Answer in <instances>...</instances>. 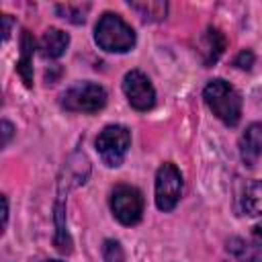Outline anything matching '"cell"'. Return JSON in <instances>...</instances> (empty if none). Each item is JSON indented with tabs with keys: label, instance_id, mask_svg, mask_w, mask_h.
<instances>
[{
	"label": "cell",
	"instance_id": "cell-1",
	"mask_svg": "<svg viewBox=\"0 0 262 262\" xmlns=\"http://www.w3.org/2000/svg\"><path fill=\"white\" fill-rule=\"evenodd\" d=\"M203 98H205L207 106L211 108V113L219 121H223L227 127H235L239 123L242 96L229 82H225L223 78L211 80L203 90Z\"/></svg>",
	"mask_w": 262,
	"mask_h": 262
},
{
	"label": "cell",
	"instance_id": "cell-2",
	"mask_svg": "<svg viewBox=\"0 0 262 262\" xmlns=\"http://www.w3.org/2000/svg\"><path fill=\"white\" fill-rule=\"evenodd\" d=\"M94 41L108 53H125L135 45V31L119 14L104 12L94 27Z\"/></svg>",
	"mask_w": 262,
	"mask_h": 262
},
{
	"label": "cell",
	"instance_id": "cell-3",
	"mask_svg": "<svg viewBox=\"0 0 262 262\" xmlns=\"http://www.w3.org/2000/svg\"><path fill=\"white\" fill-rule=\"evenodd\" d=\"M106 104V90L94 82H78L70 86L61 96V106L72 113L94 115Z\"/></svg>",
	"mask_w": 262,
	"mask_h": 262
},
{
	"label": "cell",
	"instance_id": "cell-4",
	"mask_svg": "<svg viewBox=\"0 0 262 262\" xmlns=\"http://www.w3.org/2000/svg\"><path fill=\"white\" fill-rule=\"evenodd\" d=\"M94 145H96V151L102 158V162L108 168H117L123 164V160L129 151L131 133L125 125H106L98 133Z\"/></svg>",
	"mask_w": 262,
	"mask_h": 262
},
{
	"label": "cell",
	"instance_id": "cell-5",
	"mask_svg": "<svg viewBox=\"0 0 262 262\" xmlns=\"http://www.w3.org/2000/svg\"><path fill=\"white\" fill-rule=\"evenodd\" d=\"M182 194V174L172 164L166 162L156 172V207L164 213L172 211Z\"/></svg>",
	"mask_w": 262,
	"mask_h": 262
},
{
	"label": "cell",
	"instance_id": "cell-6",
	"mask_svg": "<svg viewBox=\"0 0 262 262\" xmlns=\"http://www.w3.org/2000/svg\"><path fill=\"white\" fill-rule=\"evenodd\" d=\"M111 211L123 225H135L143 215V196L135 186L119 184L111 194Z\"/></svg>",
	"mask_w": 262,
	"mask_h": 262
},
{
	"label": "cell",
	"instance_id": "cell-7",
	"mask_svg": "<svg viewBox=\"0 0 262 262\" xmlns=\"http://www.w3.org/2000/svg\"><path fill=\"white\" fill-rule=\"evenodd\" d=\"M123 92L135 111H149L156 104V90H154L149 78L139 70H131L125 74Z\"/></svg>",
	"mask_w": 262,
	"mask_h": 262
},
{
	"label": "cell",
	"instance_id": "cell-8",
	"mask_svg": "<svg viewBox=\"0 0 262 262\" xmlns=\"http://www.w3.org/2000/svg\"><path fill=\"white\" fill-rule=\"evenodd\" d=\"M262 156V121L250 123L239 137V158L246 166H256Z\"/></svg>",
	"mask_w": 262,
	"mask_h": 262
},
{
	"label": "cell",
	"instance_id": "cell-9",
	"mask_svg": "<svg viewBox=\"0 0 262 262\" xmlns=\"http://www.w3.org/2000/svg\"><path fill=\"white\" fill-rule=\"evenodd\" d=\"M68 45H70V35L63 33L61 29H55V27L47 29V31L43 33L41 41H39L41 55H43V57H49V59L61 57V55L66 53Z\"/></svg>",
	"mask_w": 262,
	"mask_h": 262
},
{
	"label": "cell",
	"instance_id": "cell-10",
	"mask_svg": "<svg viewBox=\"0 0 262 262\" xmlns=\"http://www.w3.org/2000/svg\"><path fill=\"white\" fill-rule=\"evenodd\" d=\"M225 37H223V33L219 31V29H215V27H209L205 33H203V37H201V53H203V63L205 66H213L219 57H221V53L225 51Z\"/></svg>",
	"mask_w": 262,
	"mask_h": 262
},
{
	"label": "cell",
	"instance_id": "cell-11",
	"mask_svg": "<svg viewBox=\"0 0 262 262\" xmlns=\"http://www.w3.org/2000/svg\"><path fill=\"white\" fill-rule=\"evenodd\" d=\"M227 252L237 262H262V244L256 239L248 242L244 237H229Z\"/></svg>",
	"mask_w": 262,
	"mask_h": 262
},
{
	"label": "cell",
	"instance_id": "cell-12",
	"mask_svg": "<svg viewBox=\"0 0 262 262\" xmlns=\"http://www.w3.org/2000/svg\"><path fill=\"white\" fill-rule=\"evenodd\" d=\"M20 47H23V49H20V59H18V63H16V70H18L23 82L31 88V86H33V47H35V41H33V37H31L27 31L23 33Z\"/></svg>",
	"mask_w": 262,
	"mask_h": 262
},
{
	"label": "cell",
	"instance_id": "cell-13",
	"mask_svg": "<svg viewBox=\"0 0 262 262\" xmlns=\"http://www.w3.org/2000/svg\"><path fill=\"white\" fill-rule=\"evenodd\" d=\"M242 209L246 215H262V180H252L246 184L242 194Z\"/></svg>",
	"mask_w": 262,
	"mask_h": 262
},
{
	"label": "cell",
	"instance_id": "cell-14",
	"mask_svg": "<svg viewBox=\"0 0 262 262\" xmlns=\"http://www.w3.org/2000/svg\"><path fill=\"white\" fill-rule=\"evenodd\" d=\"M129 6L137 10L143 20H160L166 16L168 10L166 2H129Z\"/></svg>",
	"mask_w": 262,
	"mask_h": 262
},
{
	"label": "cell",
	"instance_id": "cell-15",
	"mask_svg": "<svg viewBox=\"0 0 262 262\" xmlns=\"http://www.w3.org/2000/svg\"><path fill=\"white\" fill-rule=\"evenodd\" d=\"M55 10H57V14L63 20H70L74 25H82L86 20V14L90 10V4H57Z\"/></svg>",
	"mask_w": 262,
	"mask_h": 262
},
{
	"label": "cell",
	"instance_id": "cell-16",
	"mask_svg": "<svg viewBox=\"0 0 262 262\" xmlns=\"http://www.w3.org/2000/svg\"><path fill=\"white\" fill-rule=\"evenodd\" d=\"M102 258L104 262H125V252L117 239H106L102 246Z\"/></svg>",
	"mask_w": 262,
	"mask_h": 262
},
{
	"label": "cell",
	"instance_id": "cell-17",
	"mask_svg": "<svg viewBox=\"0 0 262 262\" xmlns=\"http://www.w3.org/2000/svg\"><path fill=\"white\" fill-rule=\"evenodd\" d=\"M233 66H237L239 70H250V68L254 66V53H252L250 49L239 51V53L235 55V59H233Z\"/></svg>",
	"mask_w": 262,
	"mask_h": 262
},
{
	"label": "cell",
	"instance_id": "cell-18",
	"mask_svg": "<svg viewBox=\"0 0 262 262\" xmlns=\"http://www.w3.org/2000/svg\"><path fill=\"white\" fill-rule=\"evenodd\" d=\"M12 131H14V127H12L8 121H2V147L8 145V141H10V137H12Z\"/></svg>",
	"mask_w": 262,
	"mask_h": 262
},
{
	"label": "cell",
	"instance_id": "cell-19",
	"mask_svg": "<svg viewBox=\"0 0 262 262\" xmlns=\"http://www.w3.org/2000/svg\"><path fill=\"white\" fill-rule=\"evenodd\" d=\"M2 20H4V29H2V39L6 41V39L10 37V25H12V18H10V14H4V16H2Z\"/></svg>",
	"mask_w": 262,
	"mask_h": 262
},
{
	"label": "cell",
	"instance_id": "cell-20",
	"mask_svg": "<svg viewBox=\"0 0 262 262\" xmlns=\"http://www.w3.org/2000/svg\"><path fill=\"white\" fill-rule=\"evenodd\" d=\"M252 235H254V239H256V242H260V244H262V219L252 227Z\"/></svg>",
	"mask_w": 262,
	"mask_h": 262
},
{
	"label": "cell",
	"instance_id": "cell-21",
	"mask_svg": "<svg viewBox=\"0 0 262 262\" xmlns=\"http://www.w3.org/2000/svg\"><path fill=\"white\" fill-rule=\"evenodd\" d=\"M6 221H8V199L2 196V227H6Z\"/></svg>",
	"mask_w": 262,
	"mask_h": 262
},
{
	"label": "cell",
	"instance_id": "cell-22",
	"mask_svg": "<svg viewBox=\"0 0 262 262\" xmlns=\"http://www.w3.org/2000/svg\"><path fill=\"white\" fill-rule=\"evenodd\" d=\"M45 262H61V260H45Z\"/></svg>",
	"mask_w": 262,
	"mask_h": 262
}]
</instances>
